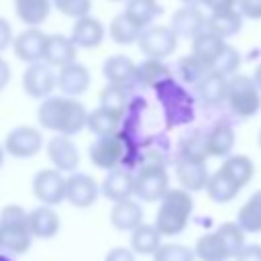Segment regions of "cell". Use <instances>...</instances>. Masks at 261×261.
<instances>
[{
	"label": "cell",
	"instance_id": "cell-42",
	"mask_svg": "<svg viewBox=\"0 0 261 261\" xmlns=\"http://www.w3.org/2000/svg\"><path fill=\"white\" fill-rule=\"evenodd\" d=\"M126 86H116V84H108L102 92H100V106L112 112L122 114L126 108Z\"/></svg>",
	"mask_w": 261,
	"mask_h": 261
},
{
	"label": "cell",
	"instance_id": "cell-32",
	"mask_svg": "<svg viewBox=\"0 0 261 261\" xmlns=\"http://www.w3.org/2000/svg\"><path fill=\"white\" fill-rule=\"evenodd\" d=\"M208 149L214 157H228L234 147V130L228 122L218 120L208 133Z\"/></svg>",
	"mask_w": 261,
	"mask_h": 261
},
{
	"label": "cell",
	"instance_id": "cell-52",
	"mask_svg": "<svg viewBox=\"0 0 261 261\" xmlns=\"http://www.w3.org/2000/svg\"><path fill=\"white\" fill-rule=\"evenodd\" d=\"M184 4H188V6H198V4H202L204 0H181Z\"/></svg>",
	"mask_w": 261,
	"mask_h": 261
},
{
	"label": "cell",
	"instance_id": "cell-4",
	"mask_svg": "<svg viewBox=\"0 0 261 261\" xmlns=\"http://www.w3.org/2000/svg\"><path fill=\"white\" fill-rule=\"evenodd\" d=\"M259 92L261 90L253 77L243 75V73H234L228 77L226 104L241 118L255 116L259 112V106H261V94Z\"/></svg>",
	"mask_w": 261,
	"mask_h": 261
},
{
	"label": "cell",
	"instance_id": "cell-19",
	"mask_svg": "<svg viewBox=\"0 0 261 261\" xmlns=\"http://www.w3.org/2000/svg\"><path fill=\"white\" fill-rule=\"evenodd\" d=\"M175 175H177L179 186L188 192L206 190V184L210 177L206 161H196V159H179L175 165Z\"/></svg>",
	"mask_w": 261,
	"mask_h": 261
},
{
	"label": "cell",
	"instance_id": "cell-53",
	"mask_svg": "<svg viewBox=\"0 0 261 261\" xmlns=\"http://www.w3.org/2000/svg\"><path fill=\"white\" fill-rule=\"evenodd\" d=\"M2 163H4V149L0 147V167H2Z\"/></svg>",
	"mask_w": 261,
	"mask_h": 261
},
{
	"label": "cell",
	"instance_id": "cell-24",
	"mask_svg": "<svg viewBox=\"0 0 261 261\" xmlns=\"http://www.w3.org/2000/svg\"><path fill=\"white\" fill-rule=\"evenodd\" d=\"M224 47H226V41L208 29L192 39V55H196L208 67H212V63L216 61V57L222 53Z\"/></svg>",
	"mask_w": 261,
	"mask_h": 261
},
{
	"label": "cell",
	"instance_id": "cell-28",
	"mask_svg": "<svg viewBox=\"0 0 261 261\" xmlns=\"http://www.w3.org/2000/svg\"><path fill=\"white\" fill-rule=\"evenodd\" d=\"M194 253H196V259H200V261H226V259H230L228 249H226L222 237L218 234V230L202 234L196 241Z\"/></svg>",
	"mask_w": 261,
	"mask_h": 261
},
{
	"label": "cell",
	"instance_id": "cell-26",
	"mask_svg": "<svg viewBox=\"0 0 261 261\" xmlns=\"http://www.w3.org/2000/svg\"><path fill=\"white\" fill-rule=\"evenodd\" d=\"M12 4L16 16L29 27L43 24L53 8V0H12Z\"/></svg>",
	"mask_w": 261,
	"mask_h": 261
},
{
	"label": "cell",
	"instance_id": "cell-29",
	"mask_svg": "<svg viewBox=\"0 0 261 261\" xmlns=\"http://www.w3.org/2000/svg\"><path fill=\"white\" fill-rule=\"evenodd\" d=\"M241 192V186L237 181H232L222 169L214 171L210 177H208V184H206V194L212 202L216 204H226L230 202L237 194Z\"/></svg>",
	"mask_w": 261,
	"mask_h": 261
},
{
	"label": "cell",
	"instance_id": "cell-48",
	"mask_svg": "<svg viewBox=\"0 0 261 261\" xmlns=\"http://www.w3.org/2000/svg\"><path fill=\"white\" fill-rule=\"evenodd\" d=\"M210 12H222V10H232L239 6V0H204L202 2Z\"/></svg>",
	"mask_w": 261,
	"mask_h": 261
},
{
	"label": "cell",
	"instance_id": "cell-27",
	"mask_svg": "<svg viewBox=\"0 0 261 261\" xmlns=\"http://www.w3.org/2000/svg\"><path fill=\"white\" fill-rule=\"evenodd\" d=\"M243 14L232 8V10H222V12H210L208 20H206V29L216 33L222 39L234 37L237 33H241L243 29Z\"/></svg>",
	"mask_w": 261,
	"mask_h": 261
},
{
	"label": "cell",
	"instance_id": "cell-36",
	"mask_svg": "<svg viewBox=\"0 0 261 261\" xmlns=\"http://www.w3.org/2000/svg\"><path fill=\"white\" fill-rule=\"evenodd\" d=\"M171 73H169V67L163 63V59H153V57H147L145 61H141L137 65V80L143 84V86H149V88H157L159 84H163L165 80H169Z\"/></svg>",
	"mask_w": 261,
	"mask_h": 261
},
{
	"label": "cell",
	"instance_id": "cell-17",
	"mask_svg": "<svg viewBox=\"0 0 261 261\" xmlns=\"http://www.w3.org/2000/svg\"><path fill=\"white\" fill-rule=\"evenodd\" d=\"M226 92H228V77L222 73H216V71H208L196 84L198 100L206 108H216L222 102H226Z\"/></svg>",
	"mask_w": 261,
	"mask_h": 261
},
{
	"label": "cell",
	"instance_id": "cell-23",
	"mask_svg": "<svg viewBox=\"0 0 261 261\" xmlns=\"http://www.w3.org/2000/svg\"><path fill=\"white\" fill-rule=\"evenodd\" d=\"M110 224L116 230H135L139 224H143V208L133 198L114 202L110 210Z\"/></svg>",
	"mask_w": 261,
	"mask_h": 261
},
{
	"label": "cell",
	"instance_id": "cell-11",
	"mask_svg": "<svg viewBox=\"0 0 261 261\" xmlns=\"http://www.w3.org/2000/svg\"><path fill=\"white\" fill-rule=\"evenodd\" d=\"M65 181L59 169H41L33 177V194L41 204L55 206L65 200Z\"/></svg>",
	"mask_w": 261,
	"mask_h": 261
},
{
	"label": "cell",
	"instance_id": "cell-41",
	"mask_svg": "<svg viewBox=\"0 0 261 261\" xmlns=\"http://www.w3.org/2000/svg\"><path fill=\"white\" fill-rule=\"evenodd\" d=\"M239 67H241V53L232 45H226L222 49V53L216 57V61L212 63L210 71H216V73H222V75L230 77L239 71Z\"/></svg>",
	"mask_w": 261,
	"mask_h": 261
},
{
	"label": "cell",
	"instance_id": "cell-21",
	"mask_svg": "<svg viewBox=\"0 0 261 261\" xmlns=\"http://www.w3.org/2000/svg\"><path fill=\"white\" fill-rule=\"evenodd\" d=\"M69 37H71V41L77 47H82V49H94L104 39V27H102V22L98 18L82 16V18H75Z\"/></svg>",
	"mask_w": 261,
	"mask_h": 261
},
{
	"label": "cell",
	"instance_id": "cell-15",
	"mask_svg": "<svg viewBox=\"0 0 261 261\" xmlns=\"http://www.w3.org/2000/svg\"><path fill=\"white\" fill-rule=\"evenodd\" d=\"M90 82H92V77H90L88 67L77 61L67 63V65L59 67V71H57V86L63 92V96H71V98L82 96L90 88Z\"/></svg>",
	"mask_w": 261,
	"mask_h": 261
},
{
	"label": "cell",
	"instance_id": "cell-47",
	"mask_svg": "<svg viewBox=\"0 0 261 261\" xmlns=\"http://www.w3.org/2000/svg\"><path fill=\"white\" fill-rule=\"evenodd\" d=\"M104 261H135V251L126 247H114L108 251Z\"/></svg>",
	"mask_w": 261,
	"mask_h": 261
},
{
	"label": "cell",
	"instance_id": "cell-37",
	"mask_svg": "<svg viewBox=\"0 0 261 261\" xmlns=\"http://www.w3.org/2000/svg\"><path fill=\"white\" fill-rule=\"evenodd\" d=\"M179 153L181 159H196V161H206L210 157L208 149V135L202 130H192L186 135L179 143Z\"/></svg>",
	"mask_w": 261,
	"mask_h": 261
},
{
	"label": "cell",
	"instance_id": "cell-56",
	"mask_svg": "<svg viewBox=\"0 0 261 261\" xmlns=\"http://www.w3.org/2000/svg\"><path fill=\"white\" fill-rule=\"evenodd\" d=\"M53 2H55V0H53Z\"/></svg>",
	"mask_w": 261,
	"mask_h": 261
},
{
	"label": "cell",
	"instance_id": "cell-10",
	"mask_svg": "<svg viewBox=\"0 0 261 261\" xmlns=\"http://www.w3.org/2000/svg\"><path fill=\"white\" fill-rule=\"evenodd\" d=\"M169 190V177L165 167H145L135 175V194L145 202L161 200Z\"/></svg>",
	"mask_w": 261,
	"mask_h": 261
},
{
	"label": "cell",
	"instance_id": "cell-14",
	"mask_svg": "<svg viewBox=\"0 0 261 261\" xmlns=\"http://www.w3.org/2000/svg\"><path fill=\"white\" fill-rule=\"evenodd\" d=\"M47 157L59 171H75L80 165V151L67 135H55L47 143Z\"/></svg>",
	"mask_w": 261,
	"mask_h": 261
},
{
	"label": "cell",
	"instance_id": "cell-39",
	"mask_svg": "<svg viewBox=\"0 0 261 261\" xmlns=\"http://www.w3.org/2000/svg\"><path fill=\"white\" fill-rule=\"evenodd\" d=\"M218 234L222 237L226 249H228V255L230 259L237 257L241 253V249L245 247V230L241 228V224L234 220V222H222L218 228Z\"/></svg>",
	"mask_w": 261,
	"mask_h": 261
},
{
	"label": "cell",
	"instance_id": "cell-49",
	"mask_svg": "<svg viewBox=\"0 0 261 261\" xmlns=\"http://www.w3.org/2000/svg\"><path fill=\"white\" fill-rule=\"evenodd\" d=\"M12 41H14V39H12V27H10V22H8L6 18L0 16V53H2Z\"/></svg>",
	"mask_w": 261,
	"mask_h": 261
},
{
	"label": "cell",
	"instance_id": "cell-33",
	"mask_svg": "<svg viewBox=\"0 0 261 261\" xmlns=\"http://www.w3.org/2000/svg\"><path fill=\"white\" fill-rule=\"evenodd\" d=\"M220 169L232 181H237L241 188H245L253 179V175H255V163L247 155H228V157H224Z\"/></svg>",
	"mask_w": 261,
	"mask_h": 261
},
{
	"label": "cell",
	"instance_id": "cell-6",
	"mask_svg": "<svg viewBox=\"0 0 261 261\" xmlns=\"http://www.w3.org/2000/svg\"><path fill=\"white\" fill-rule=\"evenodd\" d=\"M139 49L145 57H153V59H165L169 57L175 47H177V35L173 33L171 27H147L143 29L141 37H139Z\"/></svg>",
	"mask_w": 261,
	"mask_h": 261
},
{
	"label": "cell",
	"instance_id": "cell-1",
	"mask_svg": "<svg viewBox=\"0 0 261 261\" xmlns=\"http://www.w3.org/2000/svg\"><path fill=\"white\" fill-rule=\"evenodd\" d=\"M88 114L84 104L71 96H49L43 98L37 118L43 128L71 137L88 126Z\"/></svg>",
	"mask_w": 261,
	"mask_h": 261
},
{
	"label": "cell",
	"instance_id": "cell-30",
	"mask_svg": "<svg viewBox=\"0 0 261 261\" xmlns=\"http://www.w3.org/2000/svg\"><path fill=\"white\" fill-rule=\"evenodd\" d=\"M161 232L155 224H139L130 230V249L139 255H153L161 247Z\"/></svg>",
	"mask_w": 261,
	"mask_h": 261
},
{
	"label": "cell",
	"instance_id": "cell-20",
	"mask_svg": "<svg viewBox=\"0 0 261 261\" xmlns=\"http://www.w3.org/2000/svg\"><path fill=\"white\" fill-rule=\"evenodd\" d=\"M29 230L37 239H53L59 232V214L53 206H37L29 212Z\"/></svg>",
	"mask_w": 261,
	"mask_h": 261
},
{
	"label": "cell",
	"instance_id": "cell-43",
	"mask_svg": "<svg viewBox=\"0 0 261 261\" xmlns=\"http://www.w3.org/2000/svg\"><path fill=\"white\" fill-rule=\"evenodd\" d=\"M196 253L179 243H165L153 253V261H194Z\"/></svg>",
	"mask_w": 261,
	"mask_h": 261
},
{
	"label": "cell",
	"instance_id": "cell-18",
	"mask_svg": "<svg viewBox=\"0 0 261 261\" xmlns=\"http://www.w3.org/2000/svg\"><path fill=\"white\" fill-rule=\"evenodd\" d=\"M102 194L112 200V202H120V200H128L135 194V173L124 169V167H116L110 169L108 175L104 177L102 186H100Z\"/></svg>",
	"mask_w": 261,
	"mask_h": 261
},
{
	"label": "cell",
	"instance_id": "cell-35",
	"mask_svg": "<svg viewBox=\"0 0 261 261\" xmlns=\"http://www.w3.org/2000/svg\"><path fill=\"white\" fill-rule=\"evenodd\" d=\"M237 222L245 232H261V190L253 192L239 208Z\"/></svg>",
	"mask_w": 261,
	"mask_h": 261
},
{
	"label": "cell",
	"instance_id": "cell-9",
	"mask_svg": "<svg viewBox=\"0 0 261 261\" xmlns=\"http://www.w3.org/2000/svg\"><path fill=\"white\" fill-rule=\"evenodd\" d=\"M55 86L57 73L53 71V65H49L47 61L29 63V67L22 73V88L31 98H49Z\"/></svg>",
	"mask_w": 261,
	"mask_h": 261
},
{
	"label": "cell",
	"instance_id": "cell-50",
	"mask_svg": "<svg viewBox=\"0 0 261 261\" xmlns=\"http://www.w3.org/2000/svg\"><path fill=\"white\" fill-rule=\"evenodd\" d=\"M8 82H10V65L6 59L0 57V92L8 86Z\"/></svg>",
	"mask_w": 261,
	"mask_h": 261
},
{
	"label": "cell",
	"instance_id": "cell-25",
	"mask_svg": "<svg viewBox=\"0 0 261 261\" xmlns=\"http://www.w3.org/2000/svg\"><path fill=\"white\" fill-rule=\"evenodd\" d=\"M102 73L108 80V84L126 86L133 80H137V65L126 55H112V57H108L104 61Z\"/></svg>",
	"mask_w": 261,
	"mask_h": 261
},
{
	"label": "cell",
	"instance_id": "cell-54",
	"mask_svg": "<svg viewBox=\"0 0 261 261\" xmlns=\"http://www.w3.org/2000/svg\"><path fill=\"white\" fill-rule=\"evenodd\" d=\"M257 141H259V147H261V130H259V137H257Z\"/></svg>",
	"mask_w": 261,
	"mask_h": 261
},
{
	"label": "cell",
	"instance_id": "cell-44",
	"mask_svg": "<svg viewBox=\"0 0 261 261\" xmlns=\"http://www.w3.org/2000/svg\"><path fill=\"white\" fill-rule=\"evenodd\" d=\"M53 6H55L63 16L82 18V16H88V12H90V8H92V0H55Z\"/></svg>",
	"mask_w": 261,
	"mask_h": 261
},
{
	"label": "cell",
	"instance_id": "cell-2",
	"mask_svg": "<svg viewBox=\"0 0 261 261\" xmlns=\"http://www.w3.org/2000/svg\"><path fill=\"white\" fill-rule=\"evenodd\" d=\"M159 202L161 204L155 214V226L163 237L179 234L188 226V220L194 210L192 194L184 188H169Z\"/></svg>",
	"mask_w": 261,
	"mask_h": 261
},
{
	"label": "cell",
	"instance_id": "cell-13",
	"mask_svg": "<svg viewBox=\"0 0 261 261\" xmlns=\"http://www.w3.org/2000/svg\"><path fill=\"white\" fill-rule=\"evenodd\" d=\"M100 192L96 179L88 173H71L65 181V200L75 208H90Z\"/></svg>",
	"mask_w": 261,
	"mask_h": 261
},
{
	"label": "cell",
	"instance_id": "cell-46",
	"mask_svg": "<svg viewBox=\"0 0 261 261\" xmlns=\"http://www.w3.org/2000/svg\"><path fill=\"white\" fill-rule=\"evenodd\" d=\"M234 261H261V245H245L241 253L234 257Z\"/></svg>",
	"mask_w": 261,
	"mask_h": 261
},
{
	"label": "cell",
	"instance_id": "cell-5",
	"mask_svg": "<svg viewBox=\"0 0 261 261\" xmlns=\"http://www.w3.org/2000/svg\"><path fill=\"white\" fill-rule=\"evenodd\" d=\"M159 100L163 102L165 108V116L169 124H184L188 120H192V98L179 88L175 86V82L169 77L163 84H159L157 88Z\"/></svg>",
	"mask_w": 261,
	"mask_h": 261
},
{
	"label": "cell",
	"instance_id": "cell-45",
	"mask_svg": "<svg viewBox=\"0 0 261 261\" xmlns=\"http://www.w3.org/2000/svg\"><path fill=\"white\" fill-rule=\"evenodd\" d=\"M239 12L245 18L261 20V0H239Z\"/></svg>",
	"mask_w": 261,
	"mask_h": 261
},
{
	"label": "cell",
	"instance_id": "cell-34",
	"mask_svg": "<svg viewBox=\"0 0 261 261\" xmlns=\"http://www.w3.org/2000/svg\"><path fill=\"white\" fill-rule=\"evenodd\" d=\"M143 33V27L137 24L124 10L120 14H116L110 22V37L114 43L118 45H130V43H137L139 37Z\"/></svg>",
	"mask_w": 261,
	"mask_h": 261
},
{
	"label": "cell",
	"instance_id": "cell-31",
	"mask_svg": "<svg viewBox=\"0 0 261 261\" xmlns=\"http://www.w3.org/2000/svg\"><path fill=\"white\" fill-rule=\"evenodd\" d=\"M120 118L122 114L106 110L102 106H98L96 110H92L88 114V130L96 137H108V135H116L120 128Z\"/></svg>",
	"mask_w": 261,
	"mask_h": 261
},
{
	"label": "cell",
	"instance_id": "cell-55",
	"mask_svg": "<svg viewBox=\"0 0 261 261\" xmlns=\"http://www.w3.org/2000/svg\"><path fill=\"white\" fill-rule=\"evenodd\" d=\"M110 2H122V0H110Z\"/></svg>",
	"mask_w": 261,
	"mask_h": 261
},
{
	"label": "cell",
	"instance_id": "cell-8",
	"mask_svg": "<svg viewBox=\"0 0 261 261\" xmlns=\"http://www.w3.org/2000/svg\"><path fill=\"white\" fill-rule=\"evenodd\" d=\"M43 147V135L35 126L20 124L12 128L4 139V151L14 159H29L37 155Z\"/></svg>",
	"mask_w": 261,
	"mask_h": 261
},
{
	"label": "cell",
	"instance_id": "cell-40",
	"mask_svg": "<svg viewBox=\"0 0 261 261\" xmlns=\"http://www.w3.org/2000/svg\"><path fill=\"white\" fill-rule=\"evenodd\" d=\"M208 71H210V67L204 61H200L196 55H186L177 61V73L188 84H198Z\"/></svg>",
	"mask_w": 261,
	"mask_h": 261
},
{
	"label": "cell",
	"instance_id": "cell-51",
	"mask_svg": "<svg viewBox=\"0 0 261 261\" xmlns=\"http://www.w3.org/2000/svg\"><path fill=\"white\" fill-rule=\"evenodd\" d=\"M253 80L257 82V86H259V90H261V63L257 65V69H255V73H253Z\"/></svg>",
	"mask_w": 261,
	"mask_h": 261
},
{
	"label": "cell",
	"instance_id": "cell-3",
	"mask_svg": "<svg viewBox=\"0 0 261 261\" xmlns=\"http://www.w3.org/2000/svg\"><path fill=\"white\" fill-rule=\"evenodd\" d=\"M29 212L16 204H8L0 210V249L8 253H27L31 247Z\"/></svg>",
	"mask_w": 261,
	"mask_h": 261
},
{
	"label": "cell",
	"instance_id": "cell-16",
	"mask_svg": "<svg viewBox=\"0 0 261 261\" xmlns=\"http://www.w3.org/2000/svg\"><path fill=\"white\" fill-rule=\"evenodd\" d=\"M206 16L198 6H188L184 4V8H177L171 16V29L177 37H186V39H194L196 35H200L202 31H206Z\"/></svg>",
	"mask_w": 261,
	"mask_h": 261
},
{
	"label": "cell",
	"instance_id": "cell-38",
	"mask_svg": "<svg viewBox=\"0 0 261 261\" xmlns=\"http://www.w3.org/2000/svg\"><path fill=\"white\" fill-rule=\"evenodd\" d=\"M124 12L143 29H147L157 14H161V6L157 4V0H126Z\"/></svg>",
	"mask_w": 261,
	"mask_h": 261
},
{
	"label": "cell",
	"instance_id": "cell-22",
	"mask_svg": "<svg viewBox=\"0 0 261 261\" xmlns=\"http://www.w3.org/2000/svg\"><path fill=\"white\" fill-rule=\"evenodd\" d=\"M77 55V45L71 41V37L65 35H49L47 37V47H45V59L53 67H63L71 61H75Z\"/></svg>",
	"mask_w": 261,
	"mask_h": 261
},
{
	"label": "cell",
	"instance_id": "cell-7",
	"mask_svg": "<svg viewBox=\"0 0 261 261\" xmlns=\"http://www.w3.org/2000/svg\"><path fill=\"white\" fill-rule=\"evenodd\" d=\"M124 155H126V141L118 133L108 137H98L90 145V161L96 167L106 171L120 167V163L124 161Z\"/></svg>",
	"mask_w": 261,
	"mask_h": 261
},
{
	"label": "cell",
	"instance_id": "cell-12",
	"mask_svg": "<svg viewBox=\"0 0 261 261\" xmlns=\"http://www.w3.org/2000/svg\"><path fill=\"white\" fill-rule=\"evenodd\" d=\"M47 37L41 29L37 27H29L27 31H22L20 35H16V39L12 41V49L14 55L24 61V63H37L45 59V47H47Z\"/></svg>",
	"mask_w": 261,
	"mask_h": 261
}]
</instances>
